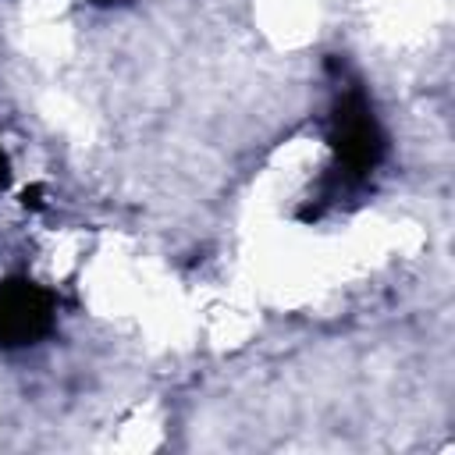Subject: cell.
<instances>
[{
  "instance_id": "1",
  "label": "cell",
  "mask_w": 455,
  "mask_h": 455,
  "mask_svg": "<svg viewBox=\"0 0 455 455\" xmlns=\"http://www.w3.org/2000/svg\"><path fill=\"white\" fill-rule=\"evenodd\" d=\"M331 146L338 153V167L334 171L341 174V181H363L377 167V160L384 153V135H380L377 117H373V110H370V103H366V96L359 89H352L338 103Z\"/></svg>"
},
{
  "instance_id": "2",
  "label": "cell",
  "mask_w": 455,
  "mask_h": 455,
  "mask_svg": "<svg viewBox=\"0 0 455 455\" xmlns=\"http://www.w3.org/2000/svg\"><path fill=\"white\" fill-rule=\"evenodd\" d=\"M53 295L25 277L0 284V345L25 348L36 345L53 327Z\"/></svg>"
},
{
  "instance_id": "3",
  "label": "cell",
  "mask_w": 455,
  "mask_h": 455,
  "mask_svg": "<svg viewBox=\"0 0 455 455\" xmlns=\"http://www.w3.org/2000/svg\"><path fill=\"white\" fill-rule=\"evenodd\" d=\"M7 185V156H4V149H0V188Z\"/></svg>"
},
{
  "instance_id": "4",
  "label": "cell",
  "mask_w": 455,
  "mask_h": 455,
  "mask_svg": "<svg viewBox=\"0 0 455 455\" xmlns=\"http://www.w3.org/2000/svg\"><path fill=\"white\" fill-rule=\"evenodd\" d=\"M92 4H100V7H110V4H124V0H92Z\"/></svg>"
}]
</instances>
